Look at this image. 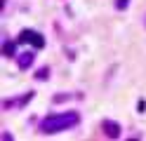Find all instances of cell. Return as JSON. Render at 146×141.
Listing matches in <instances>:
<instances>
[{
	"label": "cell",
	"instance_id": "3",
	"mask_svg": "<svg viewBox=\"0 0 146 141\" xmlns=\"http://www.w3.org/2000/svg\"><path fill=\"white\" fill-rule=\"evenodd\" d=\"M104 129H106V136H111V139L120 136V125L113 120H104Z\"/></svg>",
	"mask_w": 146,
	"mask_h": 141
},
{
	"label": "cell",
	"instance_id": "8",
	"mask_svg": "<svg viewBox=\"0 0 146 141\" xmlns=\"http://www.w3.org/2000/svg\"><path fill=\"white\" fill-rule=\"evenodd\" d=\"M0 141H14V139H12L10 132H3V139H0Z\"/></svg>",
	"mask_w": 146,
	"mask_h": 141
},
{
	"label": "cell",
	"instance_id": "5",
	"mask_svg": "<svg viewBox=\"0 0 146 141\" xmlns=\"http://www.w3.org/2000/svg\"><path fill=\"white\" fill-rule=\"evenodd\" d=\"M3 54H5V56H12V54H14V45H12V42H5V45H3Z\"/></svg>",
	"mask_w": 146,
	"mask_h": 141
},
{
	"label": "cell",
	"instance_id": "2",
	"mask_svg": "<svg viewBox=\"0 0 146 141\" xmlns=\"http://www.w3.org/2000/svg\"><path fill=\"white\" fill-rule=\"evenodd\" d=\"M19 42H31L33 47H45V38L38 33V31H31V28H26V31L19 33Z\"/></svg>",
	"mask_w": 146,
	"mask_h": 141
},
{
	"label": "cell",
	"instance_id": "4",
	"mask_svg": "<svg viewBox=\"0 0 146 141\" xmlns=\"http://www.w3.org/2000/svg\"><path fill=\"white\" fill-rule=\"evenodd\" d=\"M33 64V52H24V54H19V68H29V66Z\"/></svg>",
	"mask_w": 146,
	"mask_h": 141
},
{
	"label": "cell",
	"instance_id": "1",
	"mask_svg": "<svg viewBox=\"0 0 146 141\" xmlns=\"http://www.w3.org/2000/svg\"><path fill=\"white\" fill-rule=\"evenodd\" d=\"M80 122V113L76 111H66V113H57V115H47L40 122V132L42 134H57L68 127H76Z\"/></svg>",
	"mask_w": 146,
	"mask_h": 141
},
{
	"label": "cell",
	"instance_id": "9",
	"mask_svg": "<svg viewBox=\"0 0 146 141\" xmlns=\"http://www.w3.org/2000/svg\"><path fill=\"white\" fill-rule=\"evenodd\" d=\"M130 141H139V139H130Z\"/></svg>",
	"mask_w": 146,
	"mask_h": 141
},
{
	"label": "cell",
	"instance_id": "6",
	"mask_svg": "<svg viewBox=\"0 0 146 141\" xmlns=\"http://www.w3.org/2000/svg\"><path fill=\"white\" fill-rule=\"evenodd\" d=\"M127 5H130V0H115V7L118 9H125Z\"/></svg>",
	"mask_w": 146,
	"mask_h": 141
},
{
	"label": "cell",
	"instance_id": "7",
	"mask_svg": "<svg viewBox=\"0 0 146 141\" xmlns=\"http://www.w3.org/2000/svg\"><path fill=\"white\" fill-rule=\"evenodd\" d=\"M47 73H50L47 68H40V73H38V78H40V80H47Z\"/></svg>",
	"mask_w": 146,
	"mask_h": 141
}]
</instances>
